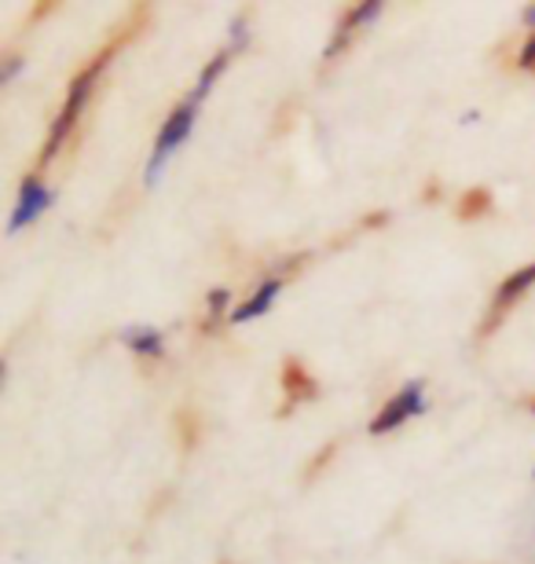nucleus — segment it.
<instances>
[{"label": "nucleus", "instance_id": "nucleus-1", "mask_svg": "<svg viewBox=\"0 0 535 564\" xmlns=\"http://www.w3.org/2000/svg\"><path fill=\"white\" fill-rule=\"evenodd\" d=\"M118 44H121V37H118V41H110L107 48L99 52L96 59L85 66L82 74L74 77L71 93H66V104H63L60 118H55V126H52V132H49V143H44V154H41V162H44V165H49L52 158H55V151H60V143L66 140V132H71V129L77 126V118H82V110H85V104H88V96H93V85H96V77L104 74V66H107V59H110V55L118 52Z\"/></svg>", "mask_w": 535, "mask_h": 564}, {"label": "nucleus", "instance_id": "nucleus-2", "mask_svg": "<svg viewBox=\"0 0 535 564\" xmlns=\"http://www.w3.org/2000/svg\"><path fill=\"white\" fill-rule=\"evenodd\" d=\"M191 126H195V104L188 99V104H180L173 115L165 118L162 132H158L154 154H151V162H147V184H154L158 173H162V165L169 162V154H173L176 147L191 137Z\"/></svg>", "mask_w": 535, "mask_h": 564}, {"label": "nucleus", "instance_id": "nucleus-3", "mask_svg": "<svg viewBox=\"0 0 535 564\" xmlns=\"http://www.w3.org/2000/svg\"><path fill=\"white\" fill-rule=\"evenodd\" d=\"M426 411V386L422 381H411V386H404L396 397L385 403L378 411V419L371 422V433L382 436V433H393V429H400L407 419H415V414Z\"/></svg>", "mask_w": 535, "mask_h": 564}, {"label": "nucleus", "instance_id": "nucleus-4", "mask_svg": "<svg viewBox=\"0 0 535 564\" xmlns=\"http://www.w3.org/2000/svg\"><path fill=\"white\" fill-rule=\"evenodd\" d=\"M49 206H52V191H44L41 180H26L22 191H19V206H15V217H11V231H22L30 220H38Z\"/></svg>", "mask_w": 535, "mask_h": 564}, {"label": "nucleus", "instance_id": "nucleus-5", "mask_svg": "<svg viewBox=\"0 0 535 564\" xmlns=\"http://www.w3.org/2000/svg\"><path fill=\"white\" fill-rule=\"evenodd\" d=\"M282 389H287V397L298 403V400H312L315 397V378L304 370L301 359H287V367H282Z\"/></svg>", "mask_w": 535, "mask_h": 564}, {"label": "nucleus", "instance_id": "nucleus-6", "mask_svg": "<svg viewBox=\"0 0 535 564\" xmlns=\"http://www.w3.org/2000/svg\"><path fill=\"white\" fill-rule=\"evenodd\" d=\"M279 290H282V282L279 279H268L265 286L254 293V297H249L246 304H238V308L232 312V323H249V319H257V315H265L271 308V301H276Z\"/></svg>", "mask_w": 535, "mask_h": 564}, {"label": "nucleus", "instance_id": "nucleus-7", "mask_svg": "<svg viewBox=\"0 0 535 564\" xmlns=\"http://www.w3.org/2000/svg\"><path fill=\"white\" fill-rule=\"evenodd\" d=\"M121 341L129 345L136 356H147V359H158V356L165 352L162 334H158V330H147V326H132V330H125V334H121Z\"/></svg>", "mask_w": 535, "mask_h": 564}, {"label": "nucleus", "instance_id": "nucleus-8", "mask_svg": "<svg viewBox=\"0 0 535 564\" xmlns=\"http://www.w3.org/2000/svg\"><path fill=\"white\" fill-rule=\"evenodd\" d=\"M535 282V264H528V268H521V272H514L510 275L503 286L495 290V312H503V308H510V304H514L521 293H525L528 286Z\"/></svg>", "mask_w": 535, "mask_h": 564}, {"label": "nucleus", "instance_id": "nucleus-9", "mask_svg": "<svg viewBox=\"0 0 535 564\" xmlns=\"http://www.w3.org/2000/svg\"><path fill=\"white\" fill-rule=\"evenodd\" d=\"M488 209H492V195H488L484 187H473V191H466V195H462V202H459V217H462V220L484 217Z\"/></svg>", "mask_w": 535, "mask_h": 564}, {"label": "nucleus", "instance_id": "nucleus-10", "mask_svg": "<svg viewBox=\"0 0 535 564\" xmlns=\"http://www.w3.org/2000/svg\"><path fill=\"white\" fill-rule=\"evenodd\" d=\"M224 66H227V52H221V55H216V59L206 66V70H202V77H199V85H195V93H191V104H202V99H206L210 96V88H213V82H216V77H221L224 74Z\"/></svg>", "mask_w": 535, "mask_h": 564}, {"label": "nucleus", "instance_id": "nucleus-11", "mask_svg": "<svg viewBox=\"0 0 535 564\" xmlns=\"http://www.w3.org/2000/svg\"><path fill=\"white\" fill-rule=\"evenodd\" d=\"M378 11H382L378 0H367V4H360L356 11H349V15H345V26H341L338 33H345V30H352V26H360V22H371L374 15H378Z\"/></svg>", "mask_w": 535, "mask_h": 564}, {"label": "nucleus", "instance_id": "nucleus-12", "mask_svg": "<svg viewBox=\"0 0 535 564\" xmlns=\"http://www.w3.org/2000/svg\"><path fill=\"white\" fill-rule=\"evenodd\" d=\"M521 66H525V70H535V33L525 41V48H521Z\"/></svg>", "mask_w": 535, "mask_h": 564}, {"label": "nucleus", "instance_id": "nucleus-13", "mask_svg": "<svg viewBox=\"0 0 535 564\" xmlns=\"http://www.w3.org/2000/svg\"><path fill=\"white\" fill-rule=\"evenodd\" d=\"M227 304V290H213L210 293V315H221Z\"/></svg>", "mask_w": 535, "mask_h": 564}, {"label": "nucleus", "instance_id": "nucleus-14", "mask_svg": "<svg viewBox=\"0 0 535 564\" xmlns=\"http://www.w3.org/2000/svg\"><path fill=\"white\" fill-rule=\"evenodd\" d=\"M525 22H528V26H535V4H532V8L525 11Z\"/></svg>", "mask_w": 535, "mask_h": 564}, {"label": "nucleus", "instance_id": "nucleus-15", "mask_svg": "<svg viewBox=\"0 0 535 564\" xmlns=\"http://www.w3.org/2000/svg\"><path fill=\"white\" fill-rule=\"evenodd\" d=\"M532 414H535V403H532Z\"/></svg>", "mask_w": 535, "mask_h": 564}]
</instances>
